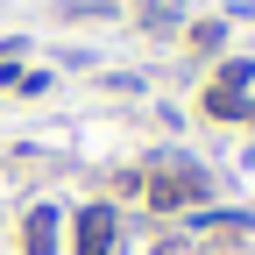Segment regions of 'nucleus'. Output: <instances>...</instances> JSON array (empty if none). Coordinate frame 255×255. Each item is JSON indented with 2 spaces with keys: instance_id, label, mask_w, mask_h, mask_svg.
Returning a JSON list of instances; mask_svg holds the SVG:
<instances>
[{
  "instance_id": "nucleus-2",
  "label": "nucleus",
  "mask_w": 255,
  "mask_h": 255,
  "mask_svg": "<svg viewBox=\"0 0 255 255\" xmlns=\"http://www.w3.org/2000/svg\"><path fill=\"white\" fill-rule=\"evenodd\" d=\"M28 255H57V213H28Z\"/></svg>"
},
{
  "instance_id": "nucleus-1",
  "label": "nucleus",
  "mask_w": 255,
  "mask_h": 255,
  "mask_svg": "<svg viewBox=\"0 0 255 255\" xmlns=\"http://www.w3.org/2000/svg\"><path fill=\"white\" fill-rule=\"evenodd\" d=\"M114 227H121L114 206H85L78 213V255H107L114 248Z\"/></svg>"
}]
</instances>
